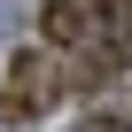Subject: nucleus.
Listing matches in <instances>:
<instances>
[{"instance_id":"2","label":"nucleus","mask_w":132,"mask_h":132,"mask_svg":"<svg viewBox=\"0 0 132 132\" xmlns=\"http://www.w3.org/2000/svg\"><path fill=\"white\" fill-rule=\"evenodd\" d=\"M93 0H47L39 8V31H47V47H86L93 39Z\"/></svg>"},{"instance_id":"3","label":"nucleus","mask_w":132,"mask_h":132,"mask_svg":"<svg viewBox=\"0 0 132 132\" xmlns=\"http://www.w3.org/2000/svg\"><path fill=\"white\" fill-rule=\"evenodd\" d=\"M86 132H132V93H117V101H101V109L86 117Z\"/></svg>"},{"instance_id":"1","label":"nucleus","mask_w":132,"mask_h":132,"mask_svg":"<svg viewBox=\"0 0 132 132\" xmlns=\"http://www.w3.org/2000/svg\"><path fill=\"white\" fill-rule=\"evenodd\" d=\"M54 101H62V70H54L47 54H16V62H8V93H0L8 124H39Z\"/></svg>"}]
</instances>
